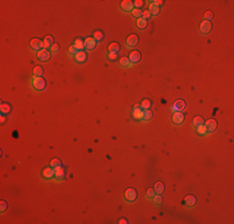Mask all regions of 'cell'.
Returning <instances> with one entry per match:
<instances>
[{"label": "cell", "mask_w": 234, "mask_h": 224, "mask_svg": "<svg viewBox=\"0 0 234 224\" xmlns=\"http://www.w3.org/2000/svg\"><path fill=\"white\" fill-rule=\"evenodd\" d=\"M173 108L175 110V112L183 111V110L185 108V102L183 101V100H177V101L174 102V105H173Z\"/></svg>", "instance_id": "cell-13"}, {"label": "cell", "mask_w": 234, "mask_h": 224, "mask_svg": "<svg viewBox=\"0 0 234 224\" xmlns=\"http://www.w3.org/2000/svg\"><path fill=\"white\" fill-rule=\"evenodd\" d=\"M120 223H121V224H126V223H128V220H127V219H121V220H120Z\"/></svg>", "instance_id": "cell-44"}, {"label": "cell", "mask_w": 234, "mask_h": 224, "mask_svg": "<svg viewBox=\"0 0 234 224\" xmlns=\"http://www.w3.org/2000/svg\"><path fill=\"white\" fill-rule=\"evenodd\" d=\"M201 33L202 34H208L209 31L212 30V24H211V21H207V20H203V21L201 23Z\"/></svg>", "instance_id": "cell-8"}, {"label": "cell", "mask_w": 234, "mask_h": 224, "mask_svg": "<svg viewBox=\"0 0 234 224\" xmlns=\"http://www.w3.org/2000/svg\"><path fill=\"white\" fill-rule=\"evenodd\" d=\"M148 11L151 13V15L157 16L158 14H160V6H157L156 4H153V3H151V4H150V9H148Z\"/></svg>", "instance_id": "cell-18"}, {"label": "cell", "mask_w": 234, "mask_h": 224, "mask_svg": "<svg viewBox=\"0 0 234 224\" xmlns=\"http://www.w3.org/2000/svg\"><path fill=\"white\" fill-rule=\"evenodd\" d=\"M74 45L81 51V50L85 47V40H82V39H80V37H77V39L75 40V44H74Z\"/></svg>", "instance_id": "cell-26"}, {"label": "cell", "mask_w": 234, "mask_h": 224, "mask_svg": "<svg viewBox=\"0 0 234 224\" xmlns=\"http://www.w3.org/2000/svg\"><path fill=\"white\" fill-rule=\"evenodd\" d=\"M152 3H153V4H156L157 6H160V5H162V4H163L162 0H157V1H152Z\"/></svg>", "instance_id": "cell-42"}, {"label": "cell", "mask_w": 234, "mask_h": 224, "mask_svg": "<svg viewBox=\"0 0 234 224\" xmlns=\"http://www.w3.org/2000/svg\"><path fill=\"white\" fill-rule=\"evenodd\" d=\"M94 39L97 41H101V40H104V34H102V31H100V30H96V31L94 33Z\"/></svg>", "instance_id": "cell-27"}, {"label": "cell", "mask_w": 234, "mask_h": 224, "mask_svg": "<svg viewBox=\"0 0 234 224\" xmlns=\"http://www.w3.org/2000/svg\"><path fill=\"white\" fill-rule=\"evenodd\" d=\"M195 130H197V132H198L199 134H205V133H207V130H205L204 125H202V126H198V127H195Z\"/></svg>", "instance_id": "cell-35"}, {"label": "cell", "mask_w": 234, "mask_h": 224, "mask_svg": "<svg viewBox=\"0 0 234 224\" xmlns=\"http://www.w3.org/2000/svg\"><path fill=\"white\" fill-rule=\"evenodd\" d=\"M213 19V13L212 11H207L204 14V20H207V21H211V20Z\"/></svg>", "instance_id": "cell-38"}, {"label": "cell", "mask_w": 234, "mask_h": 224, "mask_svg": "<svg viewBox=\"0 0 234 224\" xmlns=\"http://www.w3.org/2000/svg\"><path fill=\"white\" fill-rule=\"evenodd\" d=\"M64 177H65V168L62 166L55 168V178L57 181H61V179H64Z\"/></svg>", "instance_id": "cell-11"}, {"label": "cell", "mask_w": 234, "mask_h": 224, "mask_svg": "<svg viewBox=\"0 0 234 224\" xmlns=\"http://www.w3.org/2000/svg\"><path fill=\"white\" fill-rule=\"evenodd\" d=\"M142 5H143V1H142V0H137V1L133 3V6H135V9H140Z\"/></svg>", "instance_id": "cell-39"}, {"label": "cell", "mask_w": 234, "mask_h": 224, "mask_svg": "<svg viewBox=\"0 0 234 224\" xmlns=\"http://www.w3.org/2000/svg\"><path fill=\"white\" fill-rule=\"evenodd\" d=\"M34 77H43V74H44V68L41 66H35L34 67Z\"/></svg>", "instance_id": "cell-22"}, {"label": "cell", "mask_w": 234, "mask_h": 224, "mask_svg": "<svg viewBox=\"0 0 234 224\" xmlns=\"http://www.w3.org/2000/svg\"><path fill=\"white\" fill-rule=\"evenodd\" d=\"M33 87L37 91H45L46 88V81L43 77H34L33 78Z\"/></svg>", "instance_id": "cell-1"}, {"label": "cell", "mask_w": 234, "mask_h": 224, "mask_svg": "<svg viewBox=\"0 0 234 224\" xmlns=\"http://www.w3.org/2000/svg\"><path fill=\"white\" fill-rule=\"evenodd\" d=\"M137 198V191L135 188H127L125 192V199L127 202H135Z\"/></svg>", "instance_id": "cell-2"}, {"label": "cell", "mask_w": 234, "mask_h": 224, "mask_svg": "<svg viewBox=\"0 0 234 224\" xmlns=\"http://www.w3.org/2000/svg\"><path fill=\"white\" fill-rule=\"evenodd\" d=\"M58 50H60V46H58L57 44H54L53 46L50 47V53H51V54H56Z\"/></svg>", "instance_id": "cell-36"}, {"label": "cell", "mask_w": 234, "mask_h": 224, "mask_svg": "<svg viewBox=\"0 0 234 224\" xmlns=\"http://www.w3.org/2000/svg\"><path fill=\"white\" fill-rule=\"evenodd\" d=\"M121 9L123 11H132L133 10V3L130 0H123L121 3Z\"/></svg>", "instance_id": "cell-10"}, {"label": "cell", "mask_w": 234, "mask_h": 224, "mask_svg": "<svg viewBox=\"0 0 234 224\" xmlns=\"http://www.w3.org/2000/svg\"><path fill=\"white\" fill-rule=\"evenodd\" d=\"M184 202H185V204H187L188 207H193L195 204V202H197V199H195L194 195H187L184 199Z\"/></svg>", "instance_id": "cell-20"}, {"label": "cell", "mask_w": 234, "mask_h": 224, "mask_svg": "<svg viewBox=\"0 0 234 224\" xmlns=\"http://www.w3.org/2000/svg\"><path fill=\"white\" fill-rule=\"evenodd\" d=\"M37 58H39L40 61H43V62H45V61H49L50 57H51V53L47 49H43L40 51H37Z\"/></svg>", "instance_id": "cell-3"}, {"label": "cell", "mask_w": 234, "mask_h": 224, "mask_svg": "<svg viewBox=\"0 0 234 224\" xmlns=\"http://www.w3.org/2000/svg\"><path fill=\"white\" fill-rule=\"evenodd\" d=\"M154 191H156L157 194H161V193H163L164 191V184L162 183V182H156V184H154Z\"/></svg>", "instance_id": "cell-21"}, {"label": "cell", "mask_w": 234, "mask_h": 224, "mask_svg": "<svg viewBox=\"0 0 234 224\" xmlns=\"http://www.w3.org/2000/svg\"><path fill=\"white\" fill-rule=\"evenodd\" d=\"M136 26L138 27V29H141V30H144V29H146L147 26H148V23H147V20H146V19H143V18H140V19H137Z\"/></svg>", "instance_id": "cell-17"}, {"label": "cell", "mask_w": 234, "mask_h": 224, "mask_svg": "<svg viewBox=\"0 0 234 224\" xmlns=\"http://www.w3.org/2000/svg\"><path fill=\"white\" fill-rule=\"evenodd\" d=\"M132 15L135 16V18H142V10L141 9H135L133 8V10H132Z\"/></svg>", "instance_id": "cell-34"}, {"label": "cell", "mask_w": 234, "mask_h": 224, "mask_svg": "<svg viewBox=\"0 0 234 224\" xmlns=\"http://www.w3.org/2000/svg\"><path fill=\"white\" fill-rule=\"evenodd\" d=\"M151 118H152V112H151L150 110H143V117H142V120L150 121Z\"/></svg>", "instance_id": "cell-30"}, {"label": "cell", "mask_w": 234, "mask_h": 224, "mask_svg": "<svg viewBox=\"0 0 234 224\" xmlns=\"http://www.w3.org/2000/svg\"><path fill=\"white\" fill-rule=\"evenodd\" d=\"M50 164H51V167H53L54 169H55V168H57V167L61 166V161L58 160V158H54V160L50 162Z\"/></svg>", "instance_id": "cell-32"}, {"label": "cell", "mask_w": 234, "mask_h": 224, "mask_svg": "<svg viewBox=\"0 0 234 224\" xmlns=\"http://www.w3.org/2000/svg\"><path fill=\"white\" fill-rule=\"evenodd\" d=\"M78 51H80V50H78L77 47L75 46V45H72V46H70V47H68V54H70L71 56H76Z\"/></svg>", "instance_id": "cell-31"}, {"label": "cell", "mask_w": 234, "mask_h": 224, "mask_svg": "<svg viewBox=\"0 0 234 224\" xmlns=\"http://www.w3.org/2000/svg\"><path fill=\"white\" fill-rule=\"evenodd\" d=\"M156 194L157 193H156V191H154V188H148L147 189V193H146V198L147 199H152Z\"/></svg>", "instance_id": "cell-28"}, {"label": "cell", "mask_w": 234, "mask_h": 224, "mask_svg": "<svg viewBox=\"0 0 234 224\" xmlns=\"http://www.w3.org/2000/svg\"><path fill=\"white\" fill-rule=\"evenodd\" d=\"M141 107H142L143 110H150V107H151V101H150V100H143V101L141 102Z\"/></svg>", "instance_id": "cell-33"}, {"label": "cell", "mask_w": 234, "mask_h": 224, "mask_svg": "<svg viewBox=\"0 0 234 224\" xmlns=\"http://www.w3.org/2000/svg\"><path fill=\"white\" fill-rule=\"evenodd\" d=\"M204 127H205V130H207V133H212V132H214V131L217 130V127H218V123H217L215 120H208L207 122L204 123Z\"/></svg>", "instance_id": "cell-4"}, {"label": "cell", "mask_w": 234, "mask_h": 224, "mask_svg": "<svg viewBox=\"0 0 234 224\" xmlns=\"http://www.w3.org/2000/svg\"><path fill=\"white\" fill-rule=\"evenodd\" d=\"M0 120H1V123L5 122V116H4V113H1V117H0Z\"/></svg>", "instance_id": "cell-43"}, {"label": "cell", "mask_w": 234, "mask_h": 224, "mask_svg": "<svg viewBox=\"0 0 234 224\" xmlns=\"http://www.w3.org/2000/svg\"><path fill=\"white\" fill-rule=\"evenodd\" d=\"M116 57H117L116 54H108V58H110V60H115Z\"/></svg>", "instance_id": "cell-41"}, {"label": "cell", "mask_w": 234, "mask_h": 224, "mask_svg": "<svg viewBox=\"0 0 234 224\" xmlns=\"http://www.w3.org/2000/svg\"><path fill=\"white\" fill-rule=\"evenodd\" d=\"M204 120H203V117L201 116H195L194 118H193V126L194 127H198V126H202V125H204Z\"/></svg>", "instance_id": "cell-23"}, {"label": "cell", "mask_w": 234, "mask_h": 224, "mask_svg": "<svg viewBox=\"0 0 234 224\" xmlns=\"http://www.w3.org/2000/svg\"><path fill=\"white\" fill-rule=\"evenodd\" d=\"M120 50H121V46H120V44L118 43H112V44H110V46H108V54H118L120 53Z\"/></svg>", "instance_id": "cell-14"}, {"label": "cell", "mask_w": 234, "mask_h": 224, "mask_svg": "<svg viewBox=\"0 0 234 224\" xmlns=\"http://www.w3.org/2000/svg\"><path fill=\"white\" fill-rule=\"evenodd\" d=\"M172 120H173V123H175V125H181V123L183 122V120H184V116H183V113L182 112H174Z\"/></svg>", "instance_id": "cell-12"}, {"label": "cell", "mask_w": 234, "mask_h": 224, "mask_svg": "<svg viewBox=\"0 0 234 224\" xmlns=\"http://www.w3.org/2000/svg\"><path fill=\"white\" fill-rule=\"evenodd\" d=\"M43 175L45 178H53V177H55V169L53 167H47L43 171Z\"/></svg>", "instance_id": "cell-16"}, {"label": "cell", "mask_w": 234, "mask_h": 224, "mask_svg": "<svg viewBox=\"0 0 234 224\" xmlns=\"http://www.w3.org/2000/svg\"><path fill=\"white\" fill-rule=\"evenodd\" d=\"M120 65H121L122 67H130L132 64L130 62V58L125 56V57H121V58H120Z\"/></svg>", "instance_id": "cell-25"}, {"label": "cell", "mask_w": 234, "mask_h": 224, "mask_svg": "<svg viewBox=\"0 0 234 224\" xmlns=\"http://www.w3.org/2000/svg\"><path fill=\"white\" fill-rule=\"evenodd\" d=\"M6 208H8V204H6L5 201H1V203H0V212L4 213L6 211Z\"/></svg>", "instance_id": "cell-37"}, {"label": "cell", "mask_w": 234, "mask_h": 224, "mask_svg": "<svg viewBox=\"0 0 234 224\" xmlns=\"http://www.w3.org/2000/svg\"><path fill=\"white\" fill-rule=\"evenodd\" d=\"M96 45H97V41H96L94 37H87V39L85 40V47L87 49L88 51H92L96 47Z\"/></svg>", "instance_id": "cell-9"}, {"label": "cell", "mask_w": 234, "mask_h": 224, "mask_svg": "<svg viewBox=\"0 0 234 224\" xmlns=\"http://www.w3.org/2000/svg\"><path fill=\"white\" fill-rule=\"evenodd\" d=\"M0 111H1V113L6 115V113H9L10 111H11V107H10V105H8V103L3 102L1 106H0Z\"/></svg>", "instance_id": "cell-24"}, {"label": "cell", "mask_w": 234, "mask_h": 224, "mask_svg": "<svg viewBox=\"0 0 234 224\" xmlns=\"http://www.w3.org/2000/svg\"><path fill=\"white\" fill-rule=\"evenodd\" d=\"M30 47L35 51H40V50L45 49V47H44V41H41L39 39H33L30 41Z\"/></svg>", "instance_id": "cell-5"}, {"label": "cell", "mask_w": 234, "mask_h": 224, "mask_svg": "<svg viewBox=\"0 0 234 224\" xmlns=\"http://www.w3.org/2000/svg\"><path fill=\"white\" fill-rule=\"evenodd\" d=\"M152 199H153V204L154 205H161V204H162L163 199H162V197H161V194H156Z\"/></svg>", "instance_id": "cell-29"}, {"label": "cell", "mask_w": 234, "mask_h": 224, "mask_svg": "<svg viewBox=\"0 0 234 224\" xmlns=\"http://www.w3.org/2000/svg\"><path fill=\"white\" fill-rule=\"evenodd\" d=\"M150 16H151V13L148 11V10H146V11H142V18H143V19L147 20V19L150 18Z\"/></svg>", "instance_id": "cell-40"}, {"label": "cell", "mask_w": 234, "mask_h": 224, "mask_svg": "<svg viewBox=\"0 0 234 224\" xmlns=\"http://www.w3.org/2000/svg\"><path fill=\"white\" fill-rule=\"evenodd\" d=\"M128 58H130V62L132 64V65L140 62V61H141V53H140V51H136V50L131 51Z\"/></svg>", "instance_id": "cell-7"}, {"label": "cell", "mask_w": 234, "mask_h": 224, "mask_svg": "<svg viewBox=\"0 0 234 224\" xmlns=\"http://www.w3.org/2000/svg\"><path fill=\"white\" fill-rule=\"evenodd\" d=\"M138 41H140V39L137 35H130L126 40V46L127 47H135V46H137Z\"/></svg>", "instance_id": "cell-6"}, {"label": "cell", "mask_w": 234, "mask_h": 224, "mask_svg": "<svg viewBox=\"0 0 234 224\" xmlns=\"http://www.w3.org/2000/svg\"><path fill=\"white\" fill-rule=\"evenodd\" d=\"M54 45V37L53 36H45V39H44V47L45 49H49V47H51Z\"/></svg>", "instance_id": "cell-19"}, {"label": "cell", "mask_w": 234, "mask_h": 224, "mask_svg": "<svg viewBox=\"0 0 234 224\" xmlns=\"http://www.w3.org/2000/svg\"><path fill=\"white\" fill-rule=\"evenodd\" d=\"M133 110H141V105H136L135 107H133Z\"/></svg>", "instance_id": "cell-45"}, {"label": "cell", "mask_w": 234, "mask_h": 224, "mask_svg": "<svg viewBox=\"0 0 234 224\" xmlns=\"http://www.w3.org/2000/svg\"><path fill=\"white\" fill-rule=\"evenodd\" d=\"M86 58H87V55H86V53H85V51H82V50L78 51L77 55L75 56V60H76V62H78V64L85 62Z\"/></svg>", "instance_id": "cell-15"}]
</instances>
